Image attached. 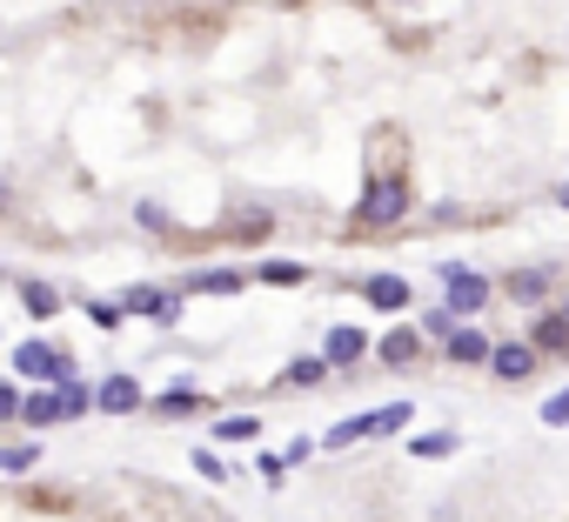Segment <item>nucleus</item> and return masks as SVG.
I'll list each match as a JSON object with an SVG mask.
<instances>
[{
    "instance_id": "f257e3e1",
    "label": "nucleus",
    "mask_w": 569,
    "mask_h": 522,
    "mask_svg": "<svg viewBox=\"0 0 569 522\" xmlns=\"http://www.w3.org/2000/svg\"><path fill=\"white\" fill-rule=\"evenodd\" d=\"M409 215V174H369V188L355 202V221L362 228H395Z\"/></svg>"
},
{
    "instance_id": "f03ea898",
    "label": "nucleus",
    "mask_w": 569,
    "mask_h": 522,
    "mask_svg": "<svg viewBox=\"0 0 569 522\" xmlns=\"http://www.w3.org/2000/svg\"><path fill=\"white\" fill-rule=\"evenodd\" d=\"M14 376L21 382H34V389H61L67 376H74V356L67 348H54V341H14Z\"/></svg>"
},
{
    "instance_id": "7ed1b4c3",
    "label": "nucleus",
    "mask_w": 569,
    "mask_h": 522,
    "mask_svg": "<svg viewBox=\"0 0 569 522\" xmlns=\"http://www.w3.org/2000/svg\"><path fill=\"white\" fill-rule=\"evenodd\" d=\"M436 275H442V289H449V308L462 315V322H475L482 308H490V282H482L475 269H469V261H436Z\"/></svg>"
},
{
    "instance_id": "20e7f679",
    "label": "nucleus",
    "mask_w": 569,
    "mask_h": 522,
    "mask_svg": "<svg viewBox=\"0 0 569 522\" xmlns=\"http://www.w3.org/2000/svg\"><path fill=\"white\" fill-rule=\"evenodd\" d=\"M182 302H188L182 289H154V282H134V289L121 295V308L141 315V322H154V328H175V322H182Z\"/></svg>"
},
{
    "instance_id": "39448f33",
    "label": "nucleus",
    "mask_w": 569,
    "mask_h": 522,
    "mask_svg": "<svg viewBox=\"0 0 569 522\" xmlns=\"http://www.w3.org/2000/svg\"><path fill=\"white\" fill-rule=\"evenodd\" d=\"M321 356H329V369L342 376V369H362V362L375 356V341H369L355 322H342V328H329V335H321Z\"/></svg>"
},
{
    "instance_id": "423d86ee",
    "label": "nucleus",
    "mask_w": 569,
    "mask_h": 522,
    "mask_svg": "<svg viewBox=\"0 0 569 522\" xmlns=\"http://www.w3.org/2000/svg\"><path fill=\"white\" fill-rule=\"evenodd\" d=\"M134 409H147V395H141V382L128 376V369H114V376H101V389H95V415H134Z\"/></svg>"
},
{
    "instance_id": "0eeeda50",
    "label": "nucleus",
    "mask_w": 569,
    "mask_h": 522,
    "mask_svg": "<svg viewBox=\"0 0 569 522\" xmlns=\"http://www.w3.org/2000/svg\"><path fill=\"white\" fill-rule=\"evenodd\" d=\"M375 362H382V369H416V362H423V328L395 322V328L375 341Z\"/></svg>"
},
{
    "instance_id": "6e6552de",
    "label": "nucleus",
    "mask_w": 569,
    "mask_h": 522,
    "mask_svg": "<svg viewBox=\"0 0 569 522\" xmlns=\"http://www.w3.org/2000/svg\"><path fill=\"white\" fill-rule=\"evenodd\" d=\"M442 356H449V369H490V356H496V341L482 335V328H456L449 341H442Z\"/></svg>"
},
{
    "instance_id": "1a4fd4ad",
    "label": "nucleus",
    "mask_w": 569,
    "mask_h": 522,
    "mask_svg": "<svg viewBox=\"0 0 569 522\" xmlns=\"http://www.w3.org/2000/svg\"><path fill=\"white\" fill-rule=\"evenodd\" d=\"M536 369H543V356H536L529 341H496V356H490V376L496 382H529Z\"/></svg>"
},
{
    "instance_id": "9d476101",
    "label": "nucleus",
    "mask_w": 569,
    "mask_h": 522,
    "mask_svg": "<svg viewBox=\"0 0 569 522\" xmlns=\"http://www.w3.org/2000/svg\"><path fill=\"white\" fill-rule=\"evenodd\" d=\"M549 289H556V269H510V275H503V295H510L516 308H536Z\"/></svg>"
},
{
    "instance_id": "9b49d317",
    "label": "nucleus",
    "mask_w": 569,
    "mask_h": 522,
    "mask_svg": "<svg viewBox=\"0 0 569 522\" xmlns=\"http://www.w3.org/2000/svg\"><path fill=\"white\" fill-rule=\"evenodd\" d=\"M529 348H536V356H569V315L562 308H543L529 322Z\"/></svg>"
},
{
    "instance_id": "f8f14e48",
    "label": "nucleus",
    "mask_w": 569,
    "mask_h": 522,
    "mask_svg": "<svg viewBox=\"0 0 569 522\" xmlns=\"http://www.w3.org/2000/svg\"><path fill=\"white\" fill-rule=\"evenodd\" d=\"M362 302L382 308V315H402V308H409V282H402V275H369L362 282Z\"/></svg>"
},
{
    "instance_id": "ddd939ff",
    "label": "nucleus",
    "mask_w": 569,
    "mask_h": 522,
    "mask_svg": "<svg viewBox=\"0 0 569 522\" xmlns=\"http://www.w3.org/2000/svg\"><path fill=\"white\" fill-rule=\"evenodd\" d=\"M255 282H269V289H302L308 282V261H288V254H269V261H255L249 269Z\"/></svg>"
},
{
    "instance_id": "4468645a",
    "label": "nucleus",
    "mask_w": 569,
    "mask_h": 522,
    "mask_svg": "<svg viewBox=\"0 0 569 522\" xmlns=\"http://www.w3.org/2000/svg\"><path fill=\"white\" fill-rule=\"evenodd\" d=\"M21 422H28V428L67 422V415H61V389H28V395H21Z\"/></svg>"
},
{
    "instance_id": "2eb2a0df",
    "label": "nucleus",
    "mask_w": 569,
    "mask_h": 522,
    "mask_svg": "<svg viewBox=\"0 0 569 522\" xmlns=\"http://www.w3.org/2000/svg\"><path fill=\"white\" fill-rule=\"evenodd\" d=\"M329 376H336V369H329V356H321V348H315V356H295V362L282 369V382H288V389H321Z\"/></svg>"
},
{
    "instance_id": "dca6fc26",
    "label": "nucleus",
    "mask_w": 569,
    "mask_h": 522,
    "mask_svg": "<svg viewBox=\"0 0 569 522\" xmlns=\"http://www.w3.org/2000/svg\"><path fill=\"white\" fill-rule=\"evenodd\" d=\"M21 308H28L34 322H54V315H61V289H54V282H34V275H28V282H21Z\"/></svg>"
},
{
    "instance_id": "f3484780",
    "label": "nucleus",
    "mask_w": 569,
    "mask_h": 522,
    "mask_svg": "<svg viewBox=\"0 0 569 522\" xmlns=\"http://www.w3.org/2000/svg\"><path fill=\"white\" fill-rule=\"evenodd\" d=\"M249 282H255L249 269H208V275H195L188 289H195V295H241Z\"/></svg>"
},
{
    "instance_id": "a211bd4d",
    "label": "nucleus",
    "mask_w": 569,
    "mask_h": 522,
    "mask_svg": "<svg viewBox=\"0 0 569 522\" xmlns=\"http://www.w3.org/2000/svg\"><path fill=\"white\" fill-rule=\"evenodd\" d=\"M88 409H95V389L80 382V369H74V376L61 382V415H67V422H88Z\"/></svg>"
},
{
    "instance_id": "6ab92c4d",
    "label": "nucleus",
    "mask_w": 569,
    "mask_h": 522,
    "mask_svg": "<svg viewBox=\"0 0 569 522\" xmlns=\"http://www.w3.org/2000/svg\"><path fill=\"white\" fill-rule=\"evenodd\" d=\"M416 422V402H382L375 415H369V435H402Z\"/></svg>"
},
{
    "instance_id": "aec40b11",
    "label": "nucleus",
    "mask_w": 569,
    "mask_h": 522,
    "mask_svg": "<svg viewBox=\"0 0 569 522\" xmlns=\"http://www.w3.org/2000/svg\"><path fill=\"white\" fill-rule=\"evenodd\" d=\"M147 409H154V415H188V409H201V389H195V382H175L168 395H154Z\"/></svg>"
},
{
    "instance_id": "412c9836",
    "label": "nucleus",
    "mask_w": 569,
    "mask_h": 522,
    "mask_svg": "<svg viewBox=\"0 0 569 522\" xmlns=\"http://www.w3.org/2000/svg\"><path fill=\"white\" fill-rule=\"evenodd\" d=\"M255 435H262V422H255V415H241V409L215 422V443H255Z\"/></svg>"
},
{
    "instance_id": "4be33fe9",
    "label": "nucleus",
    "mask_w": 569,
    "mask_h": 522,
    "mask_svg": "<svg viewBox=\"0 0 569 522\" xmlns=\"http://www.w3.org/2000/svg\"><path fill=\"white\" fill-rule=\"evenodd\" d=\"M456 443H462L456 428H442V435H416V443H409V456H423V463H442V456H456Z\"/></svg>"
},
{
    "instance_id": "5701e85b",
    "label": "nucleus",
    "mask_w": 569,
    "mask_h": 522,
    "mask_svg": "<svg viewBox=\"0 0 569 522\" xmlns=\"http://www.w3.org/2000/svg\"><path fill=\"white\" fill-rule=\"evenodd\" d=\"M416 328H423V341H449V335H456V328H462V315H456V308H449V302H442V308H429V315H423V322H416Z\"/></svg>"
},
{
    "instance_id": "b1692460",
    "label": "nucleus",
    "mask_w": 569,
    "mask_h": 522,
    "mask_svg": "<svg viewBox=\"0 0 569 522\" xmlns=\"http://www.w3.org/2000/svg\"><path fill=\"white\" fill-rule=\"evenodd\" d=\"M41 463V443H8V449H0V476H28Z\"/></svg>"
},
{
    "instance_id": "393cba45",
    "label": "nucleus",
    "mask_w": 569,
    "mask_h": 522,
    "mask_svg": "<svg viewBox=\"0 0 569 522\" xmlns=\"http://www.w3.org/2000/svg\"><path fill=\"white\" fill-rule=\"evenodd\" d=\"M349 443H369V415H349V422H336L321 435V449H349Z\"/></svg>"
},
{
    "instance_id": "a878e982",
    "label": "nucleus",
    "mask_w": 569,
    "mask_h": 522,
    "mask_svg": "<svg viewBox=\"0 0 569 522\" xmlns=\"http://www.w3.org/2000/svg\"><path fill=\"white\" fill-rule=\"evenodd\" d=\"M134 228H147V235H175V215L161 208V202H141V208H134Z\"/></svg>"
},
{
    "instance_id": "bb28decb",
    "label": "nucleus",
    "mask_w": 569,
    "mask_h": 522,
    "mask_svg": "<svg viewBox=\"0 0 569 522\" xmlns=\"http://www.w3.org/2000/svg\"><path fill=\"white\" fill-rule=\"evenodd\" d=\"M88 322H95L101 335H114V328L128 322V308H121V302H101V295H95V302H88Z\"/></svg>"
},
{
    "instance_id": "cd10ccee",
    "label": "nucleus",
    "mask_w": 569,
    "mask_h": 522,
    "mask_svg": "<svg viewBox=\"0 0 569 522\" xmlns=\"http://www.w3.org/2000/svg\"><path fill=\"white\" fill-rule=\"evenodd\" d=\"M543 422H549V428H569V389H556V395L543 402Z\"/></svg>"
},
{
    "instance_id": "c85d7f7f",
    "label": "nucleus",
    "mask_w": 569,
    "mask_h": 522,
    "mask_svg": "<svg viewBox=\"0 0 569 522\" xmlns=\"http://www.w3.org/2000/svg\"><path fill=\"white\" fill-rule=\"evenodd\" d=\"M0 422H21V389L0 382Z\"/></svg>"
},
{
    "instance_id": "c756f323",
    "label": "nucleus",
    "mask_w": 569,
    "mask_h": 522,
    "mask_svg": "<svg viewBox=\"0 0 569 522\" xmlns=\"http://www.w3.org/2000/svg\"><path fill=\"white\" fill-rule=\"evenodd\" d=\"M195 476H208V482H221V476H228V469H221V463H215V456H208V449H201V456H195Z\"/></svg>"
},
{
    "instance_id": "7c9ffc66",
    "label": "nucleus",
    "mask_w": 569,
    "mask_h": 522,
    "mask_svg": "<svg viewBox=\"0 0 569 522\" xmlns=\"http://www.w3.org/2000/svg\"><path fill=\"white\" fill-rule=\"evenodd\" d=\"M14 208V182H8V174H0V215H8Z\"/></svg>"
},
{
    "instance_id": "2f4dec72",
    "label": "nucleus",
    "mask_w": 569,
    "mask_h": 522,
    "mask_svg": "<svg viewBox=\"0 0 569 522\" xmlns=\"http://www.w3.org/2000/svg\"><path fill=\"white\" fill-rule=\"evenodd\" d=\"M556 208H562V215H569V182H562V188H556Z\"/></svg>"
},
{
    "instance_id": "473e14b6",
    "label": "nucleus",
    "mask_w": 569,
    "mask_h": 522,
    "mask_svg": "<svg viewBox=\"0 0 569 522\" xmlns=\"http://www.w3.org/2000/svg\"><path fill=\"white\" fill-rule=\"evenodd\" d=\"M562 315H569V295H562Z\"/></svg>"
}]
</instances>
